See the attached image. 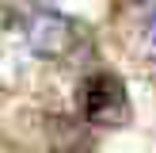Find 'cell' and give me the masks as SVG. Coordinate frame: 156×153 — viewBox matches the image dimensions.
I'll return each mask as SVG.
<instances>
[{"label": "cell", "instance_id": "cell-1", "mask_svg": "<svg viewBox=\"0 0 156 153\" xmlns=\"http://www.w3.org/2000/svg\"><path fill=\"white\" fill-rule=\"evenodd\" d=\"M80 111L91 126H103V130L126 126L129 122V92L122 84V76L107 73V69L91 73L80 84Z\"/></svg>", "mask_w": 156, "mask_h": 153}, {"label": "cell", "instance_id": "cell-2", "mask_svg": "<svg viewBox=\"0 0 156 153\" xmlns=\"http://www.w3.org/2000/svg\"><path fill=\"white\" fill-rule=\"evenodd\" d=\"M23 38H27V50L34 58L57 61L76 46V23L53 8H34L23 19Z\"/></svg>", "mask_w": 156, "mask_h": 153}, {"label": "cell", "instance_id": "cell-3", "mask_svg": "<svg viewBox=\"0 0 156 153\" xmlns=\"http://www.w3.org/2000/svg\"><path fill=\"white\" fill-rule=\"evenodd\" d=\"M141 50L149 54V58H156V12L145 19V27H141Z\"/></svg>", "mask_w": 156, "mask_h": 153}]
</instances>
